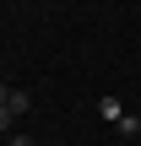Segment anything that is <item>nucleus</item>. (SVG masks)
<instances>
[{
    "label": "nucleus",
    "instance_id": "4",
    "mask_svg": "<svg viewBox=\"0 0 141 146\" xmlns=\"http://www.w3.org/2000/svg\"><path fill=\"white\" fill-rule=\"evenodd\" d=\"M5 146H38V141H33V135H11Z\"/></svg>",
    "mask_w": 141,
    "mask_h": 146
},
{
    "label": "nucleus",
    "instance_id": "2",
    "mask_svg": "<svg viewBox=\"0 0 141 146\" xmlns=\"http://www.w3.org/2000/svg\"><path fill=\"white\" fill-rule=\"evenodd\" d=\"M98 114H103L109 125H120V119H125V103H120V98H103V103H98Z\"/></svg>",
    "mask_w": 141,
    "mask_h": 146
},
{
    "label": "nucleus",
    "instance_id": "3",
    "mask_svg": "<svg viewBox=\"0 0 141 146\" xmlns=\"http://www.w3.org/2000/svg\"><path fill=\"white\" fill-rule=\"evenodd\" d=\"M114 130H120V135H136V130H141V119H136V114H125V119H120Z\"/></svg>",
    "mask_w": 141,
    "mask_h": 146
},
{
    "label": "nucleus",
    "instance_id": "1",
    "mask_svg": "<svg viewBox=\"0 0 141 146\" xmlns=\"http://www.w3.org/2000/svg\"><path fill=\"white\" fill-rule=\"evenodd\" d=\"M27 108H33V98H27L22 87H0V130H11Z\"/></svg>",
    "mask_w": 141,
    "mask_h": 146
}]
</instances>
